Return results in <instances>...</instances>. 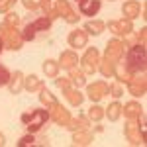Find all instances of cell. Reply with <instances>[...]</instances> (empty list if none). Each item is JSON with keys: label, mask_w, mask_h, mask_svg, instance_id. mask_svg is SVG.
Masks as SVG:
<instances>
[{"label": "cell", "mask_w": 147, "mask_h": 147, "mask_svg": "<svg viewBox=\"0 0 147 147\" xmlns=\"http://www.w3.org/2000/svg\"><path fill=\"white\" fill-rule=\"evenodd\" d=\"M51 26H53V20L49 16H37L34 20H28L24 24V30H22V37L24 41H41L45 39L49 32H51Z\"/></svg>", "instance_id": "6da1fadb"}, {"label": "cell", "mask_w": 147, "mask_h": 147, "mask_svg": "<svg viewBox=\"0 0 147 147\" xmlns=\"http://www.w3.org/2000/svg\"><path fill=\"white\" fill-rule=\"evenodd\" d=\"M125 67L127 71L134 75V73H145L147 67V47L143 43H134V45L127 47V53H125Z\"/></svg>", "instance_id": "7a4b0ae2"}, {"label": "cell", "mask_w": 147, "mask_h": 147, "mask_svg": "<svg viewBox=\"0 0 147 147\" xmlns=\"http://www.w3.org/2000/svg\"><path fill=\"white\" fill-rule=\"evenodd\" d=\"M20 120H22V124L26 125L28 131L37 134V131H41L47 125V122H49V110H45V108H32L30 112L22 114Z\"/></svg>", "instance_id": "3957f363"}, {"label": "cell", "mask_w": 147, "mask_h": 147, "mask_svg": "<svg viewBox=\"0 0 147 147\" xmlns=\"http://www.w3.org/2000/svg\"><path fill=\"white\" fill-rule=\"evenodd\" d=\"M0 39H2V43H4V49H10V51H18V49H22V45H24L22 32H20L18 28L6 26L4 22L0 24Z\"/></svg>", "instance_id": "277c9868"}, {"label": "cell", "mask_w": 147, "mask_h": 147, "mask_svg": "<svg viewBox=\"0 0 147 147\" xmlns=\"http://www.w3.org/2000/svg\"><path fill=\"white\" fill-rule=\"evenodd\" d=\"M47 110H49V120H53L57 125H61V127H65L69 124V120H71V114L69 110L63 106V104H51V106H47Z\"/></svg>", "instance_id": "5b68a950"}, {"label": "cell", "mask_w": 147, "mask_h": 147, "mask_svg": "<svg viewBox=\"0 0 147 147\" xmlns=\"http://www.w3.org/2000/svg\"><path fill=\"white\" fill-rule=\"evenodd\" d=\"M127 90L131 96H143L147 90V79H145V73H134L131 79L127 80Z\"/></svg>", "instance_id": "8992f818"}, {"label": "cell", "mask_w": 147, "mask_h": 147, "mask_svg": "<svg viewBox=\"0 0 147 147\" xmlns=\"http://www.w3.org/2000/svg\"><path fill=\"white\" fill-rule=\"evenodd\" d=\"M80 65H82V73L84 75H94L96 69H98V49L96 47H88L86 53L80 59Z\"/></svg>", "instance_id": "52a82bcc"}, {"label": "cell", "mask_w": 147, "mask_h": 147, "mask_svg": "<svg viewBox=\"0 0 147 147\" xmlns=\"http://www.w3.org/2000/svg\"><path fill=\"white\" fill-rule=\"evenodd\" d=\"M124 41H120V39H112V41H108L106 43V51H104V57L108 59V61H112L114 65L124 57Z\"/></svg>", "instance_id": "ba28073f"}, {"label": "cell", "mask_w": 147, "mask_h": 147, "mask_svg": "<svg viewBox=\"0 0 147 147\" xmlns=\"http://www.w3.org/2000/svg\"><path fill=\"white\" fill-rule=\"evenodd\" d=\"M55 10H57V14H59V18H63L67 24H77L79 18H80L79 14L71 8V4H69L67 0H57Z\"/></svg>", "instance_id": "9c48e42d"}, {"label": "cell", "mask_w": 147, "mask_h": 147, "mask_svg": "<svg viewBox=\"0 0 147 147\" xmlns=\"http://www.w3.org/2000/svg\"><path fill=\"white\" fill-rule=\"evenodd\" d=\"M108 30L114 35L122 37V35H127V34L134 32V24H131V20H125V18H122V20H112V22H108Z\"/></svg>", "instance_id": "30bf717a"}, {"label": "cell", "mask_w": 147, "mask_h": 147, "mask_svg": "<svg viewBox=\"0 0 147 147\" xmlns=\"http://www.w3.org/2000/svg\"><path fill=\"white\" fill-rule=\"evenodd\" d=\"M106 94H108V84H106L104 80L92 82V84H88V86H86V96H88L92 102L102 100V98H104Z\"/></svg>", "instance_id": "8fae6325"}, {"label": "cell", "mask_w": 147, "mask_h": 147, "mask_svg": "<svg viewBox=\"0 0 147 147\" xmlns=\"http://www.w3.org/2000/svg\"><path fill=\"white\" fill-rule=\"evenodd\" d=\"M35 145H43L47 147L49 145V139L45 136H37V134H32V131H28L24 137H20V141H18V147H35Z\"/></svg>", "instance_id": "7c38bea8"}, {"label": "cell", "mask_w": 147, "mask_h": 147, "mask_svg": "<svg viewBox=\"0 0 147 147\" xmlns=\"http://www.w3.org/2000/svg\"><path fill=\"white\" fill-rule=\"evenodd\" d=\"M75 4L79 6V12L82 16H96L102 6L100 0H75Z\"/></svg>", "instance_id": "4fadbf2b"}, {"label": "cell", "mask_w": 147, "mask_h": 147, "mask_svg": "<svg viewBox=\"0 0 147 147\" xmlns=\"http://www.w3.org/2000/svg\"><path fill=\"white\" fill-rule=\"evenodd\" d=\"M124 134H125V139H127L131 145H143L141 136H139V124H136L134 120H129V122L125 124Z\"/></svg>", "instance_id": "5bb4252c"}, {"label": "cell", "mask_w": 147, "mask_h": 147, "mask_svg": "<svg viewBox=\"0 0 147 147\" xmlns=\"http://www.w3.org/2000/svg\"><path fill=\"white\" fill-rule=\"evenodd\" d=\"M67 41H69V45L71 47H75V49H79V47H86V41H88V34L84 32V30H73L71 34H69L67 37Z\"/></svg>", "instance_id": "9a60e30c"}, {"label": "cell", "mask_w": 147, "mask_h": 147, "mask_svg": "<svg viewBox=\"0 0 147 147\" xmlns=\"http://www.w3.org/2000/svg\"><path fill=\"white\" fill-rule=\"evenodd\" d=\"M122 14H124L125 20H136L137 16L141 14V6L137 0H127L124 6H122Z\"/></svg>", "instance_id": "2e32d148"}, {"label": "cell", "mask_w": 147, "mask_h": 147, "mask_svg": "<svg viewBox=\"0 0 147 147\" xmlns=\"http://www.w3.org/2000/svg\"><path fill=\"white\" fill-rule=\"evenodd\" d=\"M57 63H59V67H63V69H73V67H77V63H79V55L75 51H63Z\"/></svg>", "instance_id": "e0dca14e"}, {"label": "cell", "mask_w": 147, "mask_h": 147, "mask_svg": "<svg viewBox=\"0 0 147 147\" xmlns=\"http://www.w3.org/2000/svg\"><path fill=\"white\" fill-rule=\"evenodd\" d=\"M94 141V136L88 129H79V131H73V145H90Z\"/></svg>", "instance_id": "ac0fdd59"}, {"label": "cell", "mask_w": 147, "mask_h": 147, "mask_svg": "<svg viewBox=\"0 0 147 147\" xmlns=\"http://www.w3.org/2000/svg\"><path fill=\"white\" fill-rule=\"evenodd\" d=\"M114 77L118 79V82H125V84H127V80L131 79V73L127 71V67H125V63L122 59L114 65Z\"/></svg>", "instance_id": "d6986e66"}, {"label": "cell", "mask_w": 147, "mask_h": 147, "mask_svg": "<svg viewBox=\"0 0 147 147\" xmlns=\"http://www.w3.org/2000/svg\"><path fill=\"white\" fill-rule=\"evenodd\" d=\"M8 88H10L12 94H20L24 88V75L20 71H16V73H12L10 77V82H8Z\"/></svg>", "instance_id": "ffe728a7"}, {"label": "cell", "mask_w": 147, "mask_h": 147, "mask_svg": "<svg viewBox=\"0 0 147 147\" xmlns=\"http://www.w3.org/2000/svg\"><path fill=\"white\" fill-rule=\"evenodd\" d=\"M88 125H90L88 118H84V116H77V118H71L69 124L65 125V127L71 129V131H79V129H86Z\"/></svg>", "instance_id": "44dd1931"}, {"label": "cell", "mask_w": 147, "mask_h": 147, "mask_svg": "<svg viewBox=\"0 0 147 147\" xmlns=\"http://www.w3.org/2000/svg\"><path fill=\"white\" fill-rule=\"evenodd\" d=\"M141 104H137V102H127L125 106H122V114H125V118L127 120H137V116L141 114Z\"/></svg>", "instance_id": "7402d4cb"}, {"label": "cell", "mask_w": 147, "mask_h": 147, "mask_svg": "<svg viewBox=\"0 0 147 147\" xmlns=\"http://www.w3.org/2000/svg\"><path fill=\"white\" fill-rule=\"evenodd\" d=\"M43 86V80L35 75H30V77H24V88L28 92H35V90H41Z\"/></svg>", "instance_id": "603a6c76"}, {"label": "cell", "mask_w": 147, "mask_h": 147, "mask_svg": "<svg viewBox=\"0 0 147 147\" xmlns=\"http://www.w3.org/2000/svg\"><path fill=\"white\" fill-rule=\"evenodd\" d=\"M104 28H106V24L102 22V20H88V22L84 24V32L90 35H100L104 32Z\"/></svg>", "instance_id": "cb8c5ba5"}, {"label": "cell", "mask_w": 147, "mask_h": 147, "mask_svg": "<svg viewBox=\"0 0 147 147\" xmlns=\"http://www.w3.org/2000/svg\"><path fill=\"white\" fill-rule=\"evenodd\" d=\"M63 92H65V98H67L73 106H80L82 104V100H84V96L79 92V88H63Z\"/></svg>", "instance_id": "d4e9b609"}, {"label": "cell", "mask_w": 147, "mask_h": 147, "mask_svg": "<svg viewBox=\"0 0 147 147\" xmlns=\"http://www.w3.org/2000/svg\"><path fill=\"white\" fill-rule=\"evenodd\" d=\"M69 79H71V82L77 86V88H80V86H84L86 84V79H84V73L82 71H77V69H69Z\"/></svg>", "instance_id": "484cf974"}, {"label": "cell", "mask_w": 147, "mask_h": 147, "mask_svg": "<svg viewBox=\"0 0 147 147\" xmlns=\"http://www.w3.org/2000/svg\"><path fill=\"white\" fill-rule=\"evenodd\" d=\"M59 63L53 61V59H45L43 61V73H45L47 77H51V79H55L57 75H59Z\"/></svg>", "instance_id": "4316f807"}, {"label": "cell", "mask_w": 147, "mask_h": 147, "mask_svg": "<svg viewBox=\"0 0 147 147\" xmlns=\"http://www.w3.org/2000/svg\"><path fill=\"white\" fill-rule=\"evenodd\" d=\"M104 114L110 118V122H116V120L122 116V104H120V102H112V104L106 108V112H104Z\"/></svg>", "instance_id": "83f0119b"}, {"label": "cell", "mask_w": 147, "mask_h": 147, "mask_svg": "<svg viewBox=\"0 0 147 147\" xmlns=\"http://www.w3.org/2000/svg\"><path fill=\"white\" fill-rule=\"evenodd\" d=\"M98 69H100V73L104 77H114V63L108 61L106 57H104L102 61H98Z\"/></svg>", "instance_id": "f1b7e54d"}, {"label": "cell", "mask_w": 147, "mask_h": 147, "mask_svg": "<svg viewBox=\"0 0 147 147\" xmlns=\"http://www.w3.org/2000/svg\"><path fill=\"white\" fill-rule=\"evenodd\" d=\"M39 100H41V104H45V106H51V104H55V102H59L51 94V90H47L45 86H41V90H39Z\"/></svg>", "instance_id": "f546056e"}, {"label": "cell", "mask_w": 147, "mask_h": 147, "mask_svg": "<svg viewBox=\"0 0 147 147\" xmlns=\"http://www.w3.org/2000/svg\"><path fill=\"white\" fill-rule=\"evenodd\" d=\"M102 118H104V108H102V106L94 104V106L88 108V120H92V122H100Z\"/></svg>", "instance_id": "4dcf8cb0"}, {"label": "cell", "mask_w": 147, "mask_h": 147, "mask_svg": "<svg viewBox=\"0 0 147 147\" xmlns=\"http://www.w3.org/2000/svg\"><path fill=\"white\" fill-rule=\"evenodd\" d=\"M24 8L26 10H32V12H37L39 8H43V4H45V0H22Z\"/></svg>", "instance_id": "1f68e13d"}, {"label": "cell", "mask_w": 147, "mask_h": 147, "mask_svg": "<svg viewBox=\"0 0 147 147\" xmlns=\"http://www.w3.org/2000/svg\"><path fill=\"white\" fill-rule=\"evenodd\" d=\"M4 24H6V26H12V28H18V26H20V16L14 14V12H8L6 18H4Z\"/></svg>", "instance_id": "d6a6232c"}, {"label": "cell", "mask_w": 147, "mask_h": 147, "mask_svg": "<svg viewBox=\"0 0 147 147\" xmlns=\"http://www.w3.org/2000/svg\"><path fill=\"white\" fill-rule=\"evenodd\" d=\"M10 77H12V73L4 67V65H0V86L8 84V82H10Z\"/></svg>", "instance_id": "836d02e7"}, {"label": "cell", "mask_w": 147, "mask_h": 147, "mask_svg": "<svg viewBox=\"0 0 147 147\" xmlns=\"http://www.w3.org/2000/svg\"><path fill=\"white\" fill-rule=\"evenodd\" d=\"M108 92H112V96H114V98H120V96H124V90H122L120 82H114V84H108Z\"/></svg>", "instance_id": "e575fe53"}, {"label": "cell", "mask_w": 147, "mask_h": 147, "mask_svg": "<svg viewBox=\"0 0 147 147\" xmlns=\"http://www.w3.org/2000/svg\"><path fill=\"white\" fill-rule=\"evenodd\" d=\"M14 4H16V0H0V14H8Z\"/></svg>", "instance_id": "d590c367"}, {"label": "cell", "mask_w": 147, "mask_h": 147, "mask_svg": "<svg viewBox=\"0 0 147 147\" xmlns=\"http://www.w3.org/2000/svg\"><path fill=\"white\" fill-rule=\"evenodd\" d=\"M55 84L59 86V88H69V86H71V79H69V77L57 79V77H55Z\"/></svg>", "instance_id": "8d00e7d4"}, {"label": "cell", "mask_w": 147, "mask_h": 147, "mask_svg": "<svg viewBox=\"0 0 147 147\" xmlns=\"http://www.w3.org/2000/svg\"><path fill=\"white\" fill-rule=\"evenodd\" d=\"M145 35H147V28H143V30L139 32V35H137V43H143V45H145Z\"/></svg>", "instance_id": "74e56055"}, {"label": "cell", "mask_w": 147, "mask_h": 147, "mask_svg": "<svg viewBox=\"0 0 147 147\" xmlns=\"http://www.w3.org/2000/svg\"><path fill=\"white\" fill-rule=\"evenodd\" d=\"M4 143H6V139H4V136H2V134H0V147L4 145Z\"/></svg>", "instance_id": "f35d334b"}, {"label": "cell", "mask_w": 147, "mask_h": 147, "mask_svg": "<svg viewBox=\"0 0 147 147\" xmlns=\"http://www.w3.org/2000/svg\"><path fill=\"white\" fill-rule=\"evenodd\" d=\"M2 49H4V43H2V39H0V53H2Z\"/></svg>", "instance_id": "ab89813d"}]
</instances>
